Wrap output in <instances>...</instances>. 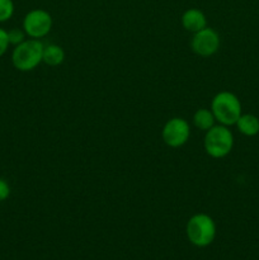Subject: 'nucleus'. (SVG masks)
<instances>
[{"instance_id": "obj_9", "label": "nucleus", "mask_w": 259, "mask_h": 260, "mask_svg": "<svg viewBox=\"0 0 259 260\" xmlns=\"http://www.w3.org/2000/svg\"><path fill=\"white\" fill-rule=\"evenodd\" d=\"M235 126L238 131L244 136L253 137L259 134V118L251 113L241 114L236 121Z\"/></svg>"}, {"instance_id": "obj_3", "label": "nucleus", "mask_w": 259, "mask_h": 260, "mask_svg": "<svg viewBox=\"0 0 259 260\" xmlns=\"http://www.w3.org/2000/svg\"><path fill=\"white\" fill-rule=\"evenodd\" d=\"M185 234L190 244L197 248H206L215 240L216 223L211 216L206 213H196L188 220Z\"/></svg>"}, {"instance_id": "obj_6", "label": "nucleus", "mask_w": 259, "mask_h": 260, "mask_svg": "<svg viewBox=\"0 0 259 260\" xmlns=\"http://www.w3.org/2000/svg\"><path fill=\"white\" fill-rule=\"evenodd\" d=\"M189 136L190 127L189 123L184 118L174 117V118L169 119L164 124V127H163V141L169 147L177 149V147L183 146V145L187 144V141L189 140Z\"/></svg>"}, {"instance_id": "obj_5", "label": "nucleus", "mask_w": 259, "mask_h": 260, "mask_svg": "<svg viewBox=\"0 0 259 260\" xmlns=\"http://www.w3.org/2000/svg\"><path fill=\"white\" fill-rule=\"evenodd\" d=\"M52 28V17L47 10L32 9L23 19V30L29 38L40 40L50 33Z\"/></svg>"}, {"instance_id": "obj_4", "label": "nucleus", "mask_w": 259, "mask_h": 260, "mask_svg": "<svg viewBox=\"0 0 259 260\" xmlns=\"http://www.w3.org/2000/svg\"><path fill=\"white\" fill-rule=\"evenodd\" d=\"M234 147V135L228 126L217 124L206 131L205 150L213 159L228 156Z\"/></svg>"}, {"instance_id": "obj_14", "label": "nucleus", "mask_w": 259, "mask_h": 260, "mask_svg": "<svg viewBox=\"0 0 259 260\" xmlns=\"http://www.w3.org/2000/svg\"><path fill=\"white\" fill-rule=\"evenodd\" d=\"M9 38H8V30L0 28V57L5 55V52L9 48Z\"/></svg>"}, {"instance_id": "obj_1", "label": "nucleus", "mask_w": 259, "mask_h": 260, "mask_svg": "<svg viewBox=\"0 0 259 260\" xmlns=\"http://www.w3.org/2000/svg\"><path fill=\"white\" fill-rule=\"evenodd\" d=\"M45 46L40 40L29 38L14 46L12 52V63L18 71H32L43 61Z\"/></svg>"}, {"instance_id": "obj_7", "label": "nucleus", "mask_w": 259, "mask_h": 260, "mask_svg": "<svg viewBox=\"0 0 259 260\" xmlns=\"http://www.w3.org/2000/svg\"><path fill=\"white\" fill-rule=\"evenodd\" d=\"M220 36L212 28H203L198 32L193 33L190 41V48L193 52L202 57H210L215 55L220 48Z\"/></svg>"}, {"instance_id": "obj_12", "label": "nucleus", "mask_w": 259, "mask_h": 260, "mask_svg": "<svg viewBox=\"0 0 259 260\" xmlns=\"http://www.w3.org/2000/svg\"><path fill=\"white\" fill-rule=\"evenodd\" d=\"M13 0H0V23L8 22L14 14Z\"/></svg>"}, {"instance_id": "obj_2", "label": "nucleus", "mask_w": 259, "mask_h": 260, "mask_svg": "<svg viewBox=\"0 0 259 260\" xmlns=\"http://www.w3.org/2000/svg\"><path fill=\"white\" fill-rule=\"evenodd\" d=\"M211 111L215 119L222 126H235L241 112L240 99L231 91H220L211 102Z\"/></svg>"}, {"instance_id": "obj_10", "label": "nucleus", "mask_w": 259, "mask_h": 260, "mask_svg": "<svg viewBox=\"0 0 259 260\" xmlns=\"http://www.w3.org/2000/svg\"><path fill=\"white\" fill-rule=\"evenodd\" d=\"M65 60V51L57 45L45 46L43 50V61L48 66H58Z\"/></svg>"}, {"instance_id": "obj_8", "label": "nucleus", "mask_w": 259, "mask_h": 260, "mask_svg": "<svg viewBox=\"0 0 259 260\" xmlns=\"http://www.w3.org/2000/svg\"><path fill=\"white\" fill-rule=\"evenodd\" d=\"M180 20H182L183 28L192 33H196L207 27V19H206L205 13L200 9H196V8L185 10Z\"/></svg>"}, {"instance_id": "obj_11", "label": "nucleus", "mask_w": 259, "mask_h": 260, "mask_svg": "<svg viewBox=\"0 0 259 260\" xmlns=\"http://www.w3.org/2000/svg\"><path fill=\"white\" fill-rule=\"evenodd\" d=\"M215 116H213L212 111L207 108H201L193 116V124L197 127L201 131H208L215 126Z\"/></svg>"}, {"instance_id": "obj_13", "label": "nucleus", "mask_w": 259, "mask_h": 260, "mask_svg": "<svg viewBox=\"0 0 259 260\" xmlns=\"http://www.w3.org/2000/svg\"><path fill=\"white\" fill-rule=\"evenodd\" d=\"M27 35L23 30V28H13V29L8 30V38H9V43L13 46H18L19 43L24 42L27 40Z\"/></svg>"}, {"instance_id": "obj_15", "label": "nucleus", "mask_w": 259, "mask_h": 260, "mask_svg": "<svg viewBox=\"0 0 259 260\" xmlns=\"http://www.w3.org/2000/svg\"><path fill=\"white\" fill-rule=\"evenodd\" d=\"M10 196V185L8 184L7 180L0 178V202L8 200Z\"/></svg>"}]
</instances>
